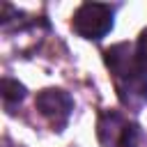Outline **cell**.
Masks as SVG:
<instances>
[{"label": "cell", "mask_w": 147, "mask_h": 147, "mask_svg": "<svg viewBox=\"0 0 147 147\" xmlns=\"http://www.w3.org/2000/svg\"><path fill=\"white\" fill-rule=\"evenodd\" d=\"M74 30L83 39L99 41L113 30V7L101 2H83L74 14Z\"/></svg>", "instance_id": "cell-1"}, {"label": "cell", "mask_w": 147, "mask_h": 147, "mask_svg": "<svg viewBox=\"0 0 147 147\" xmlns=\"http://www.w3.org/2000/svg\"><path fill=\"white\" fill-rule=\"evenodd\" d=\"M34 106L37 110L55 126V129H62L67 122H69V115L74 110V101L71 96L64 92V90H55V87H48V90H41L34 99Z\"/></svg>", "instance_id": "cell-2"}, {"label": "cell", "mask_w": 147, "mask_h": 147, "mask_svg": "<svg viewBox=\"0 0 147 147\" xmlns=\"http://www.w3.org/2000/svg\"><path fill=\"white\" fill-rule=\"evenodd\" d=\"M106 64L110 67L113 74H117V78H126V80H136L142 78V67L136 57V53H131L129 44H117L113 48L106 51Z\"/></svg>", "instance_id": "cell-3"}, {"label": "cell", "mask_w": 147, "mask_h": 147, "mask_svg": "<svg viewBox=\"0 0 147 147\" xmlns=\"http://www.w3.org/2000/svg\"><path fill=\"white\" fill-rule=\"evenodd\" d=\"M129 124L122 119L119 113H103L99 119V140L103 147H122L126 138Z\"/></svg>", "instance_id": "cell-4"}, {"label": "cell", "mask_w": 147, "mask_h": 147, "mask_svg": "<svg viewBox=\"0 0 147 147\" xmlns=\"http://www.w3.org/2000/svg\"><path fill=\"white\" fill-rule=\"evenodd\" d=\"M0 92H2L5 101H21V99L25 96V87H23L18 80H14V78H2Z\"/></svg>", "instance_id": "cell-5"}, {"label": "cell", "mask_w": 147, "mask_h": 147, "mask_svg": "<svg viewBox=\"0 0 147 147\" xmlns=\"http://www.w3.org/2000/svg\"><path fill=\"white\" fill-rule=\"evenodd\" d=\"M136 57H138L140 67L147 69V30H142L140 37H138V44H136Z\"/></svg>", "instance_id": "cell-6"}]
</instances>
